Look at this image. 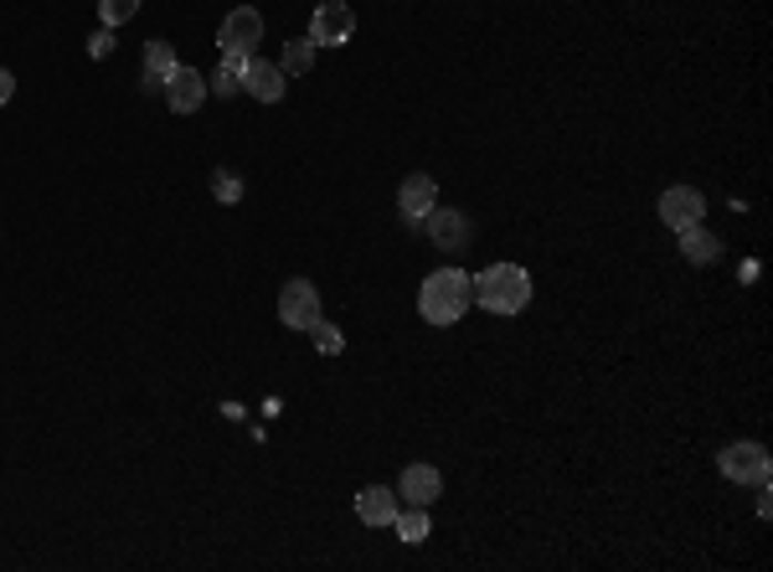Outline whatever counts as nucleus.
Returning a JSON list of instances; mask_svg holds the SVG:
<instances>
[{"instance_id": "obj_1", "label": "nucleus", "mask_w": 773, "mask_h": 572, "mask_svg": "<svg viewBox=\"0 0 773 572\" xmlns=\"http://www.w3.org/2000/svg\"><path fill=\"white\" fill-rule=\"evenodd\" d=\"M470 304H475V284H470V273L460 263L429 273L423 289H418V315L429 320V325H460Z\"/></svg>"}, {"instance_id": "obj_2", "label": "nucleus", "mask_w": 773, "mask_h": 572, "mask_svg": "<svg viewBox=\"0 0 773 572\" xmlns=\"http://www.w3.org/2000/svg\"><path fill=\"white\" fill-rule=\"evenodd\" d=\"M475 284V304L491 315H521L532 304V273L521 263H491L485 273H470Z\"/></svg>"}, {"instance_id": "obj_3", "label": "nucleus", "mask_w": 773, "mask_h": 572, "mask_svg": "<svg viewBox=\"0 0 773 572\" xmlns=\"http://www.w3.org/2000/svg\"><path fill=\"white\" fill-rule=\"evenodd\" d=\"M258 42H264V15H258L254 6L227 11V21L217 27V46H223V58L248 62V58H258Z\"/></svg>"}, {"instance_id": "obj_4", "label": "nucleus", "mask_w": 773, "mask_h": 572, "mask_svg": "<svg viewBox=\"0 0 773 572\" xmlns=\"http://www.w3.org/2000/svg\"><path fill=\"white\" fill-rule=\"evenodd\" d=\"M717 465H722V475H728L732 485H753V490H759V485H769L773 459L759 438H743V444H728V449L717 454Z\"/></svg>"}, {"instance_id": "obj_5", "label": "nucleus", "mask_w": 773, "mask_h": 572, "mask_svg": "<svg viewBox=\"0 0 773 572\" xmlns=\"http://www.w3.org/2000/svg\"><path fill=\"white\" fill-rule=\"evenodd\" d=\"M279 320L284 331H315L320 325V289L310 279H289L279 289Z\"/></svg>"}, {"instance_id": "obj_6", "label": "nucleus", "mask_w": 773, "mask_h": 572, "mask_svg": "<svg viewBox=\"0 0 773 572\" xmlns=\"http://www.w3.org/2000/svg\"><path fill=\"white\" fill-rule=\"evenodd\" d=\"M423 227H429V242L439 253H464V248L475 242V222H470V211H460V207H433L429 217H423Z\"/></svg>"}, {"instance_id": "obj_7", "label": "nucleus", "mask_w": 773, "mask_h": 572, "mask_svg": "<svg viewBox=\"0 0 773 572\" xmlns=\"http://www.w3.org/2000/svg\"><path fill=\"white\" fill-rule=\"evenodd\" d=\"M357 37V11L346 0H320L310 15V42L315 46H346Z\"/></svg>"}, {"instance_id": "obj_8", "label": "nucleus", "mask_w": 773, "mask_h": 572, "mask_svg": "<svg viewBox=\"0 0 773 572\" xmlns=\"http://www.w3.org/2000/svg\"><path fill=\"white\" fill-rule=\"evenodd\" d=\"M655 207H660V222H666L670 232H686V227H697L701 217H707V196H701L697 186H666Z\"/></svg>"}, {"instance_id": "obj_9", "label": "nucleus", "mask_w": 773, "mask_h": 572, "mask_svg": "<svg viewBox=\"0 0 773 572\" xmlns=\"http://www.w3.org/2000/svg\"><path fill=\"white\" fill-rule=\"evenodd\" d=\"M243 89H248V98H258V104H279L284 93H289V77H284L279 62L248 58L243 62Z\"/></svg>"}, {"instance_id": "obj_10", "label": "nucleus", "mask_w": 773, "mask_h": 572, "mask_svg": "<svg viewBox=\"0 0 773 572\" xmlns=\"http://www.w3.org/2000/svg\"><path fill=\"white\" fill-rule=\"evenodd\" d=\"M433 207H439V186H433V176L418 170V176H408V181L398 186V217L408 227H423V217H429Z\"/></svg>"}, {"instance_id": "obj_11", "label": "nucleus", "mask_w": 773, "mask_h": 572, "mask_svg": "<svg viewBox=\"0 0 773 572\" xmlns=\"http://www.w3.org/2000/svg\"><path fill=\"white\" fill-rule=\"evenodd\" d=\"M202 104H207V73L176 67L171 83H165V108H171V114H196Z\"/></svg>"}, {"instance_id": "obj_12", "label": "nucleus", "mask_w": 773, "mask_h": 572, "mask_svg": "<svg viewBox=\"0 0 773 572\" xmlns=\"http://www.w3.org/2000/svg\"><path fill=\"white\" fill-rule=\"evenodd\" d=\"M444 496V475L433 465H408L398 480V500L402 506H433V500Z\"/></svg>"}, {"instance_id": "obj_13", "label": "nucleus", "mask_w": 773, "mask_h": 572, "mask_svg": "<svg viewBox=\"0 0 773 572\" xmlns=\"http://www.w3.org/2000/svg\"><path fill=\"white\" fill-rule=\"evenodd\" d=\"M398 490H386V485H367L357 496V516L361 527H392V516H398Z\"/></svg>"}, {"instance_id": "obj_14", "label": "nucleus", "mask_w": 773, "mask_h": 572, "mask_svg": "<svg viewBox=\"0 0 773 572\" xmlns=\"http://www.w3.org/2000/svg\"><path fill=\"white\" fill-rule=\"evenodd\" d=\"M176 67H181V58H176V46L165 42V37L145 42V89H165Z\"/></svg>"}, {"instance_id": "obj_15", "label": "nucleus", "mask_w": 773, "mask_h": 572, "mask_svg": "<svg viewBox=\"0 0 773 572\" xmlns=\"http://www.w3.org/2000/svg\"><path fill=\"white\" fill-rule=\"evenodd\" d=\"M681 238V253H686V263H717L722 258V238L717 232H707V227H686V232H676Z\"/></svg>"}, {"instance_id": "obj_16", "label": "nucleus", "mask_w": 773, "mask_h": 572, "mask_svg": "<svg viewBox=\"0 0 773 572\" xmlns=\"http://www.w3.org/2000/svg\"><path fill=\"white\" fill-rule=\"evenodd\" d=\"M392 527H398V537L408 547H423L429 542V506H398Z\"/></svg>"}, {"instance_id": "obj_17", "label": "nucleus", "mask_w": 773, "mask_h": 572, "mask_svg": "<svg viewBox=\"0 0 773 572\" xmlns=\"http://www.w3.org/2000/svg\"><path fill=\"white\" fill-rule=\"evenodd\" d=\"M284 77H305L315 67V42L310 37H295V42H284V58H279Z\"/></svg>"}, {"instance_id": "obj_18", "label": "nucleus", "mask_w": 773, "mask_h": 572, "mask_svg": "<svg viewBox=\"0 0 773 572\" xmlns=\"http://www.w3.org/2000/svg\"><path fill=\"white\" fill-rule=\"evenodd\" d=\"M207 93H217V98H233V93H243V62L223 58V67L207 77Z\"/></svg>"}, {"instance_id": "obj_19", "label": "nucleus", "mask_w": 773, "mask_h": 572, "mask_svg": "<svg viewBox=\"0 0 773 572\" xmlns=\"http://www.w3.org/2000/svg\"><path fill=\"white\" fill-rule=\"evenodd\" d=\"M134 11H140V0H99V21L104 27H124Z\"/></svg>"}, {"instance_id": "obj_20", "label": "nucleus", "mask_w": 773, "mask_h": 572, "mask_svg": "<svg viewBox=\"0 0 773 572\" xmlns=\"http://www.w3.org/2000/svg\"><path fill=\"white\" fill-rule=\"evenodd\" d=\"M212 196H217L223 207H233V201H243V181L233 170H217V176H212Z\"/></svg>"}, {"instance_id": "obj_21", "label": "nucleus", "mask_w": 773, "mask_h": 572, "mask_svg": "<svg viewBox=\"0 0 773 572\" xmlns=\"http://www.w3.org/2000/svg\"><path fill=\"white\" fill-rule=\"evenodd\" d=\"M315 346L326 351V356H336V351H346V341H341V331H336V325H326V320H320V325H315Z\"/></svg>"}, {"instance_id": "obj_22", "label": "nucleus", "mask_w": 773, "mask_h": 572, "mask_svg": "<svg viewBox=\"0 0 773 572\" xmlns=\"http://www.w3.org/2000/svg\"><path fill=\"white\" fill-rule=\"evenodd\" d=\"M109 52H114V27L93 31V37H89V58H109Z\"/></svg>"}, {"instance_id": "obj_23", "label": "nucleus", "mask_w": 773, "mask_h": 572, "mask_svg": "<svg viewBox=\"0 0 773 572\" xmlns=\"http://www.w3.org/2000/svg\"><path fill=\"white\" fill-rule=\"evenodd\" d=\"M11 93H16V77L0 67V104H11Z\"/></svg>"}, {"instance_id": "obj_24", "label": "nucleus", "mask_w": 773, "mask_h": 572, "mask_svg": "<svg viewBox=\"0 0 773 572\" xmlns=\"http://www.w3.org/2000/svg\"><path fill=\"white\" fill-rule=\"evenodd\" d=\"M759 490H763V496H759V516H763V521H769V516H773V500H769V485H759Z\"/></svg>"}]
</instances>
